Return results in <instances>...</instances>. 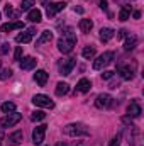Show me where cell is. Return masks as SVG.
Segmentation results:
<instances>
[{
	"mask_svg": "<svg viewBox=\"0 0 144 146\" xmlns=\"http://www.w3.org/2000/svg\"><path fill=\"white\" fill-rule=\"evenodd\" d=\"M63 133L66 136H73V138H78V136H88V129L80 124V122H73V124H68L63 127Z\"/></svg>",
	"mask_w": 144,
	"mask_h": 146,
	"instance_id": "cell-2",
	"label": "cell"
},
{
	"mask_svg": "<svg viewBox=\"0 0 144 146\" xmlns=\"http://www.w3.org/2000/svg\"><path fill=\"white\" fill-rule=\"evenodd\" d=\"M132 17H134V19H141V12H139V10H136V12L132 14Z\"/></svg>",
	"mask_w": 144,
	"mask_h": 146,
	"instance_id": "cell-37",
	"label": "cell"
},
{
	"mask_svg": "<svg viewBox=\"0 0 144 146\" xmlns=\"http://www.w3.org/2000/svg\"><path fill=\"white\" fill-rule=\"evenodd\" d=\"M65 7H66V3H65V2H54V3H48V7H46V14H48V17L51 19V17H54L58 12H61Z\"/></svg>",
	"mask_w": 144,
	"mask_h": 146,
	"instance_id": "cell-7",
	"label": "cell"
},
{
	"mask_svg": "<svg viewBox=\"0 0 144 146\" xmlns=\"http://www.w3.org/2000/svg\"><path fill=\"white\" fill-rule=\"evenodd\" d=\"M126 33H127V31H124V29H122V31H119V33H117V39H122V37H126Z\"/></svg>",
	"mask_w": 144,
	"mask_h": 146,
	"instance_id": "cell-36",
	"label": "cell"
},
{
	"mask_svg": "<svg viewBox=\"0 0 144 146\" xmlns=\"http://www.w3.org/2000/svg\"><path fill=\"white\" fill-rule=\"evenodd\" d=\"M90 88H92V83L88 78H81L76 83V92H80V94H87V92H90Z\"/></svg>",
	"mask_w": 144,
	"mask_h": 146,
	"instance_id": "cell-13",
	"label": "cell"
},
{
	"mask_svg": "<svg viewBox=\"0 0 144 146\" xmlns=\"http://www.w3.org/2000/svg\"><path fill=\"white\" fill-rule=\"evenodd\" d=\"M56 146H66L65 143H56Z\"/></svg>",
	"mask_w": 144,
	"mask_h": 146,
	"instance_id": "cell-41",
	"label": "cell"
},
{
	"mask_svg": "<svg viewBox=\"0 0 144 146\" xmlns=\"http://www.w3.org/2000/svg\"><path fill=\"white\" fill-rule=\"evenodd\" d=\"M0 65H2V63H0Z\"/></svg>",
	"mask_w": 144,
	"mask_h": 146,
	"instance_id": "cell-42",
	"label": "cell"
},
{
	"mask_svg": "<svg viewBox=\"0 0 144 146\" xmlns=\"http://www.w3.org/2000/svg\"><path fill=\"white\" fill-rule=\"evenodd\" d=\"M129 15H131V7L129 5H124L122 9H120V12H119V21H127L129 19Z\"/></svg>",
	"mask_w": 144,
	"mask_h": 146,
	"instance_id": "cell-24",
	"label": "cell"
},
{
	"mask_svg": "<svg viewBox=\"0 0 144 146\" xmlns=\"http://www.w3.org/2000/svg\"><path fill=\"white\" fill-rule=\"evenodd\" d=\"M108 146H120V134H117V136L108 143Z\"/></svg>",
	"mask_w": 144,
	"mask_h": 146,
	"instance_id": "cell-32",
	"label": "cell"
},
{
	"mask_svg": "<svg viewBox=\"0 0 144 146\" xmlns=\"http://www.w3.org/2000/svg\"><path fill=\"white\" fill-rule=\"evenodd\" d=\"M76 44V36L73 34V29H66V33L63 34V37L58 39V49L66 54V53H71L73 48Z\"/></svg>",
	"mask_w": 144,
	"mask_h": 146,
	"instance_id": "cell-1",
	"label": "cell"
},
{
	"mask_svg": "<svg viewBox=\"0 0 144 146\" xmlns=\"http://www.w3.org/2000/svg\"><path fill=\"white\" fill-rule=\"evenodd\" d=\"M12 76V70L10 68H5L3 72L0 73V80H7V78H10Z\"/></svg>",
	"mask_w": 144,
	"mask_h": 146,
	"instance_id": "cell-30",
	"label": "cell"
},
{
	"mask_svg": "<svg viewBox=\"0 0 144 146\" xmlns=\"http://www.w3.org/2000/svg\"><path fill=\"white\" fill-rule=\"evenodd\" d=\"M75 65H76V60L75 58H65V60H61L59 63H58V70H59V73L61 75H70L71 73V70L75 68Z\"/></svg>",
	"mask_w": 144,
	"mask_h": 146,
	"instance_id": "cell-5",
	"label": "cell"
},
{
	"mask_svg": "<svg viewBox=\"0 0 144 146\" xmlns=\"http://www.w3.org/2000/svg\"><path fill=\"white\" fill-rule=\"evenodd\" d=\"M36 34V29H29V31H26V33H20V34H17L15 36V41L19 42V44H26V42H31V39L32 36Z\"/></svg>",
	"mask_w": 144,
	"mask_h": 146,
	"instance_id": "cell-11",
	"label": "cell"
},
{
	"mask_svg": "<svg viewBox=\"0 0 144 146\" xmlns=\"http://www.w3.org/2000/svg\"><path fill=\"white\" fill-rule=\"evenodd\" d=\"M114 29H110V27H102L100 29V41L102 42H108L112 37H114Z\"/></svg>",
	"mask_w": 144,
	"mask_h": 146,
	"instance_id": "cell-17",
	"label": "cell"
},
{
	"mask_svg": "<svg viewBox=\"0 0 144 146\" xmlns=\"http://www.w3.org/2000/svg\"><path fill=\"white\" fill-rule=\"evenodd\" d=\"M20 119H22L20 114H17V112H10V114H7L5 117L0 119V127H12V126H15Z\"/></svg>",
	"mask_w": 144,
	"mask_h": 146,
	"instance_id": "cell-4",
	"label": "cell"
},
{
	"mask_svg": "<svg viewBox=\"0 0 144 146\" xmlns=\"http://www.w3.org/2000/svg\"><path fill=\"white\" fill-rule=\"evenodd\" d=\"M51 39H53V33H51V31H42L41 36H39V39L36 41V44L41 46V44H44V42H49Z\"/></svg>",
	"mask_w": 144,
	"mask_h": 146,
	"instance_id": "cell-21",
	"label": "cell"
},
{
	"mask_svg": "<svg viewBox=\"0 0 144 146\" xmlns=\"http://www.w3.org/2000/svg\"><path fill=\"white\" fill-rule=\"evenodd\" d=\"M27 19L31 21V22H41L42 21V14H41V10L39 9H32L31 12H29V15H27Z\"/></svg>",
	"mask_w": 144,
	"mask_h": 146,
	"instance_id": "cell-20",
	"label": "cell"
},
{
	"mask_svg": "<svg viewBox=\"0 0 144 146\" xmlns=\"http://www.w3.org/2000/svg\"><path fill=\"white\" fill-rule=\"evenodd\" d=\"M46 127L48 126H37V127H34V131H32V143L36 146H39L42 141H44V134H46Z\"/></svg>",
	"mask_w": 144,
	"mask_h": 146,
	"instance_id": "cell-8",
	"label": "cell"
},
{
	"mask_svg": "<svg viewBox=\"0 0 144 146\" xmlns=\"http://www.w3.org/2000/svg\"><path fill=\"white\" fill-rule=\"evenodd\" d=\"M32 104L37 107H46V109H53L54 107V102L48 97V95H42V94H37L32 97Z\"/></svg>",
	"mask_w": 144,
	"mask_h": 146,
	"instance_id": "cell-6",
	"label": "cell"
},
{
	"mask_svg": "<svg viewBox=\"0 0 144 146\" xmlns=\"http://www.w3.org/2000/svg\"><path fill=\"white\" fill-rule=\"evenodd\" d=\"M117 72L120 73V76L124 80H132L134 78V68L131 65H119L117 66Z\"/></svg>",
	"mask_w": 144,
	"mask_h": 146,
	"instance_id": "cell-10",
	"label": "cell"
},
{
	"mask_svg": "<svg viewBox=\"0 0 144 146\" xmlns=\"http://www.w3.org/2000/svg\"><path fill=\"white\" fill-rule=\"evenodd\" d=\"M46 117V114L42 112V110H34L32 114H31V121H34V122H37V121H42Z\"/></svg>",
	"mask_w": 144,
	"mask_h": 146,
	"instance_id": "cell-27",
	"label": "cell"
},
{
	"mask_svg": "<svg viewBox=\"0 0 144 146\" xmlns=\"http://www.w3.org/2000/svg\"><path fill=\"white\" fill-rule=\"evenodd\" d=\"M92 27H93V22H92L90 19H81V21H80V31H81V33H90Z\"/></svg>",
	"mask_w": 144,
	"mask_h": 146,
	"instance_id": "cell-22",
	"label": "cell"
},
{
	"mask_svg": "<svg viewBox=\"0 0 144 146\" xmlns=\"http://www.w3.org/2000/svg\"><path fill=\"white\" fill-rule=\"evenodd\" d=\"M0 53H2V54H7V53H9V42L2 44V48H0Z\"/></svg>",
	"mask_w": 144,
	"mask_h": 146,
	"instance_id": "cell-33",
	"label": "cell"
},
{
	"mask_svg": "<svg viewBox=\"0 0 144 146\" xmlns=\"http://www.w3.org/2000/svg\"><path fill=\"white\" fill-rule=\"evenodd\" d=\"M48 78H49V75L44 72V70H37V72L34 73V80L37 82V85H39V87H44V85H46V82H48Z\"/></svg>",
	"mask_w": 144,
	"mask_h": 146,
	"instance_id": "cell-16",
	"label": "cell"
},
{
	"mask_svg": "<svg viewBox=\"0 0 144 146\" xmlns=\"http://www.w3.org/2000/svg\"><path fill=\"white\" fill-rule=\"evenodd\" d=\"M5 14L9 15V17H15L17 14L14 12V9H12V5H5Z\"/></svg>",
	"mask_w": 144,
	"mask_h": 146,
	"instance_id": "cell-31",
	"label": "cell"
},
{
	"mask_svg": "<svg viewBox=\"0 0 144 146\" xmlns=\"http://www.w3.org/2000/svg\"><path fill=\"white\" fill-rule=\"evenodd\" d=\"M70 92V85L68 83H65V82H59L58 85H56V95H66Z\"/></svg>",
	"mask_w": 144,
	"mask_h": 146,
	"instance_id": "cell-23",
	"label": "cell"
},
{
	"mask_svg": "<svg viewBox=\"0 0 144 146\" xmlns=\"http://www.w3.org/2000/svg\"><path fill=\"white\" fill-rule=\"evenodd\" d=\"M32 5H34V0H22V3H20V10H22V12H24V10H31Z\"/></svg>",
	"mask_w": 144,
	"mask_h": 146,
	"instance_id": "cell-28",
	"label": "cell"
},
{
	"mask_svg": "<svg viewBox=\"0 0 144 146\" xmlns=\"http://www.w3.org/2000/svg\"><path fill=\"white\" fill-rule=\"evenodd\" d=\"M2 139H3V127H0V143H2Z\"/></svg>",
	"mask_w": 144,
	"mask_h": 146,
	"instance_id": "cell-39",
	"label": "cell"
},
{
	"mask_svg": "<svg viewBox=\"0 0 144 146\" xmlns=\"http://www.w3.org/2000/svg\"><path fill=\"white\" fill-rule=\"evenodd\" d=\"M39 2H41L42 5H48V2H49V0H39Z\"/></svg>",
	"mask_w": 144,
	"mask_h": 146,
	"instance_id": "cell-40",
	"label": "cell"
},
{
	"mask_svg": "<svg viewBox=\"0 0 144 146\" xmlns=\"http://www.w3.org/2000/svg\"><path fill=\"white\" fill-rule=\"evenodd\" d=\"M73 10H75V12H78V14H83V9H81V7H75Z\"/></svg>",
	"mask_w": 144,
	"mask_h": 146,
	"instance_id": "cell-38",
	"label": "cell"
},
{
	"mask_svg": "<svg viewBox=\"0 0 144 146\" xmlns=\"http://www.w3.org/2000/svg\"><path fill=\"white\" fill-rule=\"evenodd\" d=\"M112 76H114V72H104L102 73V78H105V80L112 78Z\"/></svg>",
	"mask_w": 144,
	"mask_h": 146,
	"instance_id": "cell-34",
	"label": "cell"
},
{
	"mask_svg": "<svg viewBox=\"0 0 144 146\" xmlns=\"http://www.w3.org/2000/svg\"><path fill=\"white\" fill-rule=\"evenodd\" d=\"M20 58H22V46H17L15 48V53H14V60L15 61H20Z\"/></svg>",
	"mask_w": 144,
	"mask_h": 146,
	"instance_id": "cell-29",
	"label": "cell"
},
{
	"mask_svg": "<svg viewBox=\"0 0 144 146\" xmlns=\"http://www.w3.org/2000/svg\"><path fill=\"white\" fill-rule=\"evenodd\" d=\"M14 29H24V22L17 21V22H7V24H2V33H10Z\"/></svg>",
	"mask_w": 144,
	"mask_h": 146,
	"instance_id": "cell-15",
	"label": "cell"
},
{
	"mask_svg": "<svg viewBox=\"0 0 144 146\" xmlns=\"http://www.w3.org/2000/svg\"><path fill=\"white\" fill-rule=\"evenodd\" d=\"M81 56H83L85 60H92V58L95 56V48H93V46H87V48H83Z\"/></svg>",
	"mask_w": 144,
	"mask_h": 146,
	"instance_id": "cell-25",
	"label": "cell"
},
{
	"mask_svg": "<svg viewBox=\"0 0 144 146\" xmlns=\"http://www.w3.org/2000/svg\"><path fill=\"white\" fill-rule=\"evenodd\" d=\"M136 46H137V37L134 36V34L127 36L126 42H124V49H126V51H132V49H134Z\"/></svg>",
	"mask_w": 144,
	"mask_h": 146,
	"instance_id": "cell-19",
	"label": "cell"
},
{
	"mask_svg": "<svg viewBox=\"0 0 144 146\" xmlns=\"http://www.w3.org/2000/svg\"><path fill=\"white\" fill-rule=\"evenodd\" d=\"M114 60V53L112 51H107L104 54H100L95 61H93V70H104L105 66H108Z\"/></svg>",
	"mask_w": 144,
	"mask_h": 146,
	"instance_id": "cell-3",
	"label": "cell"
},
{
	"mask_svg": "<svg viewBox=\"0 0 144 146\" xmlns=\"http://www.w3.org/2000/svg\"><path fill=\"white\" fill-rule=\"evenodd\" d=\"M141 106L137 104V102H132L129 107H127V114H129V117H139L141 115Z\"/></svg>",
	"mask_w": 144,
	"mask_h": 146,
	"instance_id": "cell-18",
	"label": "cell"
},
{
	"mask_svg": "<svg viewBox=\"0 0 144 146\" xmlns=\"http://www.w3.org/2000/svg\"><path fill=\"white\" fill-rule=\"evenodd\" d=\"M112 100L114 99L108 94H100L97 97V100H95V107H98V109H108L112 106Z\"/></svg>",
	"mask_w": 144,
	"mask_h": 146,
	"instance_id": "cell-9",
	"label": "cell"
},
{
	"mask_svg": "<svg viewBox=\"0 0 144 146\" xmlns=\"http://www.w3.org/2000/svg\"><path fill=\"white\" fill-rule=\"evenodd\" d=\"M36 63H37L36 58L26 56L24 60H20V70H32V68H36Z\"/></svg>",
	"mask_w": 144,
	"mask_h": 146,
	"instance_id": "cell-12",
	"label": "cell"
},
{
	"mask_svg": "<svg viewBox=\"0 0 144 146\" xmlns=\"http://www.w3.org/2000/svg\"><path fill=\"white\" fill-rule=\"evenodd\" d=\"M22 139H24L22 131H15V133H12L9 136V146H19L22 143Z\"/></svg>",
	"mask_w": 144,
	"mask_h": 146,
	"instance_id": "cell-14",
	"label": "cell"
},
{
	"mask_svg": "<svg viewBox=\"0 0 144 146\" xmlns=\"http://www.w3.org/2000/svg\"><path fill=\"white\" fill-rule=\"evenodd\" d=\"M0 109H2V112H5V114H10V112H15V104L14 102H3Z\"/></svg>",
	"mask_w": 144,
	"mask_h": 146,
	"instance_id": "cell-26",
	"label": "cell"
},
{
	"mask_svg": "<svg viewBox=\"0 0 144 146\" xmlns=\"http://www.w3.org/2000/svg\"><path fill=\"white\" fill-rule=\"evenodd\" d=\"M98 5H100V9H102V10H107V2H105V0H100V2H98Z\"/></svg>",
	"mask_w": 144,
	"mask_h": 146,
	"instance_id": "cell-35",
	"label": "cell"
}]
</instances>
